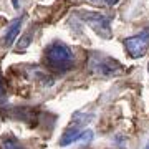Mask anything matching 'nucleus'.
Masks as SVG:
<instances>
[{"label": "nucleus", "instance_id": "nucleus-14", "mask_svg": "<svg viewBox=\"0 0 149 149\" xmlns=\"http://www.w3.org/2000/svg\"><path fill=\"white\" fill-rule=\"evenodd\" d=\"M144 149H149V141H148V144H146V148H144Z\"/></svg>", "mask_w": 149, "mask_h": 149}, {"label": "nucleus", "instance_id": "nucleus-3", "mask_svg": "<svg viewBox=\"0 0 149 149\" xmlns=\"http://www.w3.org/2000/svg\"><path fill=\"white\" fill-rule=\"evenodd\" d=\"M80 17L93 28L101 38H109L111 37V28H109V20L101 13H95V12H83Z\"/></svg>", "mask_w": 149, "mask_h": 149}, {"label": "nucleus", "instance_id": "nucleus-1", "mask_svg": "<svg viewBox=\"0 0 149 149\" xmlns=\"http://www.w3.org/2000/svg\"><path fill=\"white\" fill-rule=\"evenodd\" d=\"M45 58H47L48 66H52L56 71L68 70L70 66H73V61H74L73 52L63 42H53L52 45H48Z\"/></svg>", "mask_w": 149, "mask_h": 149}, {"label": "nucleus", "instance_id": "nucleus-12", "mask_svg": "<svg viewBox=\"0 0 149 149\" xmlns=\"http://www.w3.org/2000/svg\"><path fill=\"white\" fill-rule=\"evenodd\" d=\"M104 2H106L108 5H116V3L119 2V0H104Z\"/></svg>", "mask_w": 149, "mask_h": 149}, {"label": "nucleus", "instance_id": "nucleus-15", "mask_svg": "<svg viewBox=\"0 0 149 149\" xmlns=\"http://www.w3.org/2000/svg\"><path fill=\"white\" fill-rule=\"evenodd\" d=\"M148 71H149V65H148Z\"/></svg>", "mask_w": 149, "mask_h": 149}, {"label": "nucleus", "instance_id": "nucleus-6", "mask_svg": "<svg viewBox=\"0 0 149 149\" xmlns=\"http://www.w3.org/2000/svg\"><path fill=\"white\" fill-rule=\"evenodd\" d=\"M81 133H83V128H81V126H78V128H71V129H68V131H65L63 136L60 138V146L65 148V146H68V144L76 143L78 138L81 136Z\"/></svg>", "mask_w": 149, "mask_h": 149}, {"label": "nucleus", "instance_id": "nucleus-9", "mask_svg": "<svg viewBox=\"0 0 149 149\" xmlns=\"http://www.w3.org/2000/svg\"><path fill=\"white\" fill-rule=\"evenodd\" d=\"M91 139H93V133H91L90 129H86V131H83V133H81V136L78 138V141H76V143H80V144H88Z\"/></svg>", "mask_w": 149, "mask_h": 149}, {"label": "nucleus", "instance_id": "nucleus-4", "mask_svg": "<svg viewBox=\"0 0 149 149\" xmlns=\"http://www.w3.org/2000/svg\"><path fill=\"white\" fill-rule=\"evenodd\" d=\"M90 63H91L93 71L101 74V76H116V74L121 73L123 70L118 61H114L111 58H104V56H96V60L91 58Z\"/></svg>", "mask_w": 149, "mask_h": 149}, {"label": "nucleus", "instance_id": "nucleus-2", "mask_svg": "<svg viewBox=\"0 0 149 149\" xmlns=\"http://www.w3.org/2000/svg\"><path fill=\"white\" fill-rule=\"evenodd\" d=\"M124 43V47L128 50L129 56H133V58H141L146 55L149 48V30H143V32H139L138 35H134V37H128L123 40Z\"/></svg>", "mask_w": 149, "mask_h": 149}, {"label": "nucleus", "instance_id": "nucleus-11", "mask_svg": "<svg viewBox=\"0 0 149 149\" xmlns=\"http://www.w3.org/2000/svg\"><path fill=\"white\" fill-rule=\"evenodd\" d=\"M73 121H80V118H78V114H74ZM88 121H90V119H81V124H85V123H88Z\"/></svg>", "mask_w": 149, "mask_h": 149}, {"label": "nucleus", "instance_id": "nucleus-8", "mask_svg": "<svg viewBox=\"0 0 149 149\" xmlns=\"http://www.w3.org/2000/svg\"><path fill=\"white\" fill-rule=\"evenodd\" d=\"M32 40H33V32H30V30H28L25 35H22V38L18 40V43H17L18 52H25V50L28 48V45L32 43Z\"/></svg>", "mask_w": 149, "mask_h": 149}, {"label": "nucleus", "instance_id": "nucleus-10", "mask_svg": "<svg viewBox=\"0 0 149 149\" xmlns=\"http://www.w3.org/2000/svg\"><path fill=\"white\" fill-rule=\"evenodd\" d=\"M7 100V90L5 85H3V80H2V74H0V104H3Z\"/></svg>", "mask_w": 149, "mask_h": 149}, {"label": "nucleus", "instance_id": "nucleus-13", "mask_svg": "<svg viewBox=\"0 0 149 149\" xmlns=\"http://www.w3.org/2000/svg\"><path fill=\"white\" fill-rule=\"evenodd\" d=\"M91 3H100V2H103V0H90Z\"/></svg>", "mask_w": 149, "mask_h": 149}, {"label": "nucleus", "instance_id": "nucleus-7", "mask_svg": "<svg viewBox=\"0 0 149 149\" xmlns=\"http://www.w3.org/2000/svg\"><path fill=\"white\" fill-rule=\"evenodd\" d=\"M0 149H25L15 138H2L0 139Z\"/></svg>", "mask_w": 149, "mask_h": 149}, {"label": "nucleus", "instance_id": "nucleus-5", "mask_svg": "<svg viewBox=\"0 0 149 149\" xmlns=\"http://www.w3.org/2000/svg\"><path fill=\"white\" fill-rule=\"evenodd\" d=\"M23 20H25V15H22L20 18H17V20H13L10 23V27L7 28L5 35H3V40H2V45L3 47H12L13 45V42L17 40V37H18V33H20L22 30V23H23Z\"/></svg>", "mask_w": 149, "mask_h": 149}]
</instances>
